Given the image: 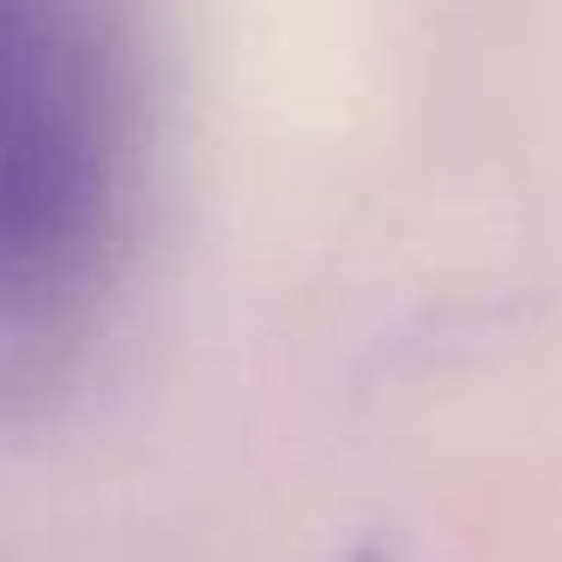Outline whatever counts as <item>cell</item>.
I'll list each match as a JSON object with an SVG mask.
<instances>
[{
	"mask_svg": "<svg viewBox=\"0 0 562 562\" xmlns=\"http://www.w3.org/2000/svg\"><path fill=\"white\" fill-rule=\"evenodd\" d=\"M357 562H387V557H381V550H363V557H357Z\"/></svg>",
	"mask_w": 562,
	"mask_h": 562,
	"instance_id": "7a4b0ae2",
	"label": "cell"
},
{
	"mask_svg": "<svg viewBox=\"0 0 562 562\" xmlns=\"http://www.w3.org/2000/svg\"><path fill=\"white\" fill-rule=\"evenodd\" d=\"M79 200V151L61 115L37 7L0 0V267L61 236Z\"/></svg>",
	"mask_w": 562,
	"mask_h": 562,
	"instance_id": "6da1fadb",
	"label": "cell"
}]
</instances>
